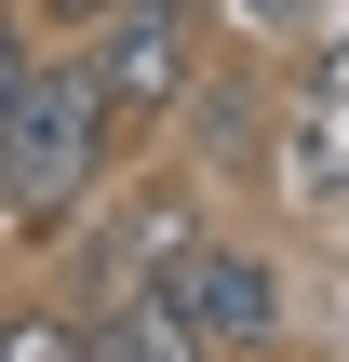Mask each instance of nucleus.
<instances>
[{
    "mask_svg": "<svg viewBox=\"0 0 349 362\" xmlns=\"http://www.w3.org/2000/svg\"><path fill=\"white\" fill-rule=\"evenodd\" d=\"M108 134H121V107H108L94 54L27 67L13 107H0V215H13V228H54V215L108 175Z\"/></svg>",
    "mask_w": 349,
    "mask_h": 362,
    "instance_id": "f257e3e1",
    "label": "nucleus"
},
{
    "mask_svg": "<svg viewBox=\"0 0 349 362\" xmlns=\"http://www.w3.org/2000/svg\"><path fill=\"white\" fill-rule=\"evenodd\" d=\"M94 81L121 121H175V94L202 81V0H108L94 13Z\"/></svg>",
    "mask_w": 349,
    "mask_h": 362,
    "instance_id": "f03ea898",
    "label": "nucleus"
},
{
    "mask_svg": "<svg viewBox=\"0 0 349 362\" xmlns=\"http://www.w3.org/2000/svg\"><path fill=\"white\" fill-rule=\"evenodd\" d=\"M282 188L296 202H336L349 188V27H323L296 54V94H282Z\"/></svg>",
    "mask_w": 349,
    "mask_h": 362,
    "instance_id": "7ed1b4c3",
    "label": "nucleus"
},
{
    "mask_svg": "<svg viewBox=\"0 0 349 362\" xmlns=\"http://www.w3.org/2000/svg\"><path fill=\"white\" fill-rule=\"evenodd\" d=\"M175 296H188L202 349H269V336H282V269H269L256 242H188Z\"/></svg>",
    "mask_w": 349,
    "mask_h": 362,
    "instance_id": "20e7f679",
    "label": "nucleus"
},
{
    "mask_svg": "<svg viewBox=\"0 0 349 362\" xmlns=\"http://www.w3.org/2000/svg\"><path fill=\"white\" fill-rule=\"evenodd\" d=\"M94 362H202V322L175 282H121L108 322H94Z\"/></svg>",
    "mask_w": 349,
    "mask_h": 362,
    "instance_id": "39448f33",
    "label": "nucleus"
},
{
    "mask_svg": "<svg viewBox=\"0 0 349 362\" xmlns=\"http://www.w3.org/2000/svg\"><path fill=\"white\" fill-rule=\"evenodd\" d=\"M188 242H202V215H188L175 188H148V202L108 228V282H175V269H188Z\"/></svg>",
    "mask_w": 349,
    "mask_h": 362,
    "instance_id": "423d86ee",
    "label": "nucleus"
},
{
    "mask_svg": "<svg viewBox=\"0 0 349 362\" xmlns=\"http://www.w3.org/2000/svg\"><path fill=\"white\" fill-rule=\"evenodd\" d=\"M175 107L202 121V161H256V94H242V81H188Z\"/></svg>",
    "mask_w": 349,
    "mask_h": 362,
    "instance_id": "0eeeda50",
    "label": "nucleus"
},
{
    "mask_svg": "<svg viewBox=\"0 0 349 362\" xmlns=\"http://www.w3.org/2000/svg\"><path fill=\"white\" fill-rule=\"evenodd\" d=\"M0 362H94L81 322H0Z\"/></svg>",
    "mask_w": 349,
    "mask_h": 362,
    "instance_id": "6e6552de",
    "label": "nucleus"
},
{
    "mask_svg": "<svg viewBox=\"0 0 349 362\" xmlns=\"http://www.w3.org/2000/svg\"><path fill=\"white\" fill-rule=\"evenodd\" d=\"M229 13H242L256 40H282V27H323V0H229Z\"/></svg>",
    "mask_w": 349,
    "mask_h": 362,
    "instance_id": "1a4fd4ad",
    "label": "nucleus"
},
{
    "mask_svg": "<svg viewBox=\"0 0 349 362\" xmlns=\"http://www.w3.org/2000/svg\"><path fill=\"white\" fill-rule=\"evenodd\" d=\"M13 81H27V54H13V13H0V107H13Z\"/></svg>",
    "mask_w": 349,
    "mask_h": 362,
    "instance_id": "9d476101",
    "label": "nucleus"
},
{
    "mask_svg": "<svg viewBox=\"0 0 349 362\" xmlns=\"http://www.w3.org/2000/svg\"><path fill=\"white\" fill-rule=\"evenodd\" d=\"M40 13H54V27H94V13H108V0H40Z\"/></svg>",
    "mask_w": 349,
    "mask_h": 362,
    "instance_id": "9b49d317",
    "label": "nucleus"
},
{
    "mask_svg": "<svg viewBox=\"0 0 349 362\" xmlns=\"http://www.w3.org/2000/svg\"><path fill=\"white\" fill-rule=\"evenodd\" d=\"M336 202H349V188H336Z\"/></svg>",
    "mask_w": 349,
    "mask_h": 362,
    "instance_id": "f8f14e48",
    "label": "nucleus"
}]
</instances>
